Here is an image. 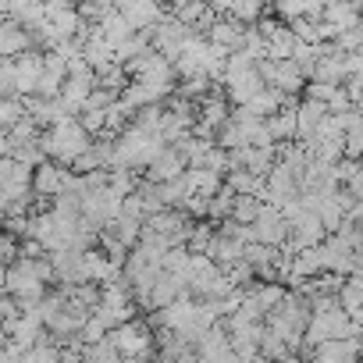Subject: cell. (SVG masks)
<instances>
[{
  "label": "cell",
  "mask_w": 363,
  "mask_h": 363,
  "mask_svg": "<svg viewBox=\"0 0 363 363\" xmlns=\"http://www.w3.org/2000/svg\"><path fill=\"white\" fill-rule=\"evenodd\" d=\"M267 43V61H289L292 57V47H296V36L285 22H278V29L264 40Z\"/></svg>",
  "instance_id": "obj_24"
},
{
  "label": "cell",
  "mask_w": 363,
  "mask_h": 363,
  "mask_svg": "<svg viewBox=\"0 0 363 363\" xmlns=\"http://www.w3.org/2000/svg\"><path fill=\"white\" fill-rule=\"evenodd\" d=\"M232 200H235V193L225 189V182H221V189L207 200V218H211V221H225L228 211H232Z\"/></svg>",
  "instance_id": "obj_28"
},
{
  "label": "cell",
  "mask_w": 363,
  "mask_h": 363,
  "mask_svg": "<svg viewBox=\"0 0 363 363\" xmlns=\"http://www.w3.org/2000/svg\"><path fill=\"white\" fill-rule=\"evenodd\" d=\"M242 33H246L242 22H235V18H228V15H218V18L211 22V29H207V43L218 47V50H225V54H232V50H239Z\"/></svg>",
  "instance_id": "obj_11"
},
{
  "label": "cell",
  "mask_w": 363,
  "mask_h": 363,
  "mask_svg": "<svg viewBox=\"0 0 363 363\" xmlns=\"http://www.w3.org/2000/svg\"><path fill=\"white\" fill-rule=\"evenodd\" d=\"M153 4H160V8H164V4H167V0H153Z\"/></svg>",
  "instance_id": "obj_40"
},
{
  "label": "cell",
  "mask_w": 363,
  "mask_h": 363,
  "mask_svg": "<svg viewBox=\"0 0 363 363\" xmlns=\"http://www.w3.org/2000/svg\"><path fill=\"white\" fill-rule=\"evenodd\" d=\"M0 221H4V214H0Z\"/></svg>",
  "instance_id": "obj_42"
},
{
  "label": "cell",
  "mask_w": 363,
  "mask_h": 363,
  "mask_svg": "<svg viewBox=\"0 0 363 363\" xmlns=\"http://www.w3.org/2000/svg\"><path fill=\"white\" fill-rule=\"evenodd\" d=\"M299 359L303 363H359V338H328V342H317Z\"/></svg>",
  "instance_id": "obj_5"
},
{
  "label": "cell",
  "mask_w": 363,
  "mask_h": 363,
  "mask_svg": "<svg viewBox=\"0 0 363 363\" xmlns=\"http://www.w3.org/2000/svg\"><path fill=\"white\" fill-rule=\"evenodd\" d=\"M310 82L342 86V82H345V72H342V54H338V50H331V54L317 57V61H313V68H310Z\"/></svg>",
  "instance_id": "obj_20"
},
{
  "label": "cell",
  "mask_w": 363,
  "mask_h": 363,
  "mask_svg": "<svg viewBox=\"0 0 363 363\" xmlns=\"http://www.w3.org/2000/svg\"><path fill=\"white\" fill-rule=\"evenodd\" d=\"M0 96H15V65H11V57H0Z\"/></svg>",
  "instance_id": "obj_33"
},
{
  "label": "cell",
  "mask_w": 363,
  "mask_h": 363,
  "mask_svg": "<svg viewBox=\"0 0 363 363\" xmlns=\"http://www.w3.org/2000/svg\"><path fill=\"white\" fill-rule=\"evenodd\" d=\"M182 182H186L189 196H203V200H211L221 189V174H214L207 167H186L182 171Z\"/></svg>",
  "instance_id": "obj_17"
},
{
  "label": "cell",
  "mask_w": 363,
  "mask_h": 363,
  "mask_svg": "<svg viewBox=\"0 0 363 363\" xmlns=\"http://www.w3.org/2000/svg\"><path fill=\"white\" fill-rule=\"evenodd\" d=\"M0 157H8V143H4V135H0Z\"/></svg>",
  "instance_id": "obj_38"
},
{
  "label": "cell",
  "mask_w": 363,
  "mask_h": 363,
  "mask_svg": "<svg viewBox=\"0 0 363 363\" xmlns=\"http://www.w3.org/2000/svg\"><path fill=\"white\" fill-rule=\"evenodd\" d=\"M264 125H267V132H271L274 146H278V143H292V139H296V96H292L278 114L264 118Z\"/></svg>",
  "instance_id": "obj_18"
},
{
  "label": "cell",
  "mask_w": 363,
  "mask_h": 363,
  "mask_svg": "<svg viewBox=\"0 0 363 363\" xmlns=\"http://www.w3.org/2000/svg\"><path fill=\"white\" fill-rule=\"evenodd\" d=\"M182 171H186V160L174 153V146H164V150L150 160L146 178H150V182H171V178H178Z\"/></svg>",
  "instance_id": "obj_15"
},
{
  "label": "cell",
  "mask_w": 363,
  "mask_h": 363,
  "mask_svg": "<svg viewBox=\"0 0 363 363\" xmlns=\"http://www.w3.org/2000/svg\"><path fill=\"white\" fill-rule=\"evenodd\" d=\"M196 33L193 29H186L182 22H174L171 15H164L153 29H150V47L160 54V57H167V61H174L178 54H182V47H186L189 40H193Z\"/></svg>",
  "instance_id": "obj_3"
},
{
  "label": "cell",
  "mask_w": 363,
  "mask_h": 363,
  "mask_svg": "<svg viewBox=\"0 0 363 363\" xmlns=\"http://www.w3.org/2000/svg\"><path fill=\"white\" fill-rule=\"evenodd\" d=\"M292 96H285V93H278V89H271V86H264L250 104H239V107H246V111H253L257 118H271V114H278L285 104H289Z\"/></svg>",
  "instance_id": "obj_21"
},
{
  "label": "cell",
  "mask_w": 363,
  "mask_h": 363,
  "mask_svg": "<svg viewBox=\"0 0 363 363\" xmlns=\"http://www.w3.org/2000/svg\"><path fill=\"white\" fill-rule=\"evenodd\" d=\"M11 65H15V96H33L36 82H40V72H43V54L26 50V54L11 57Z\"/></svg>",
  "instance_id": "obj_7"
},
{
  "label": "cell",
  "mask_w": 363,
  "mask_h": 363,
  "mask_svg": "<svg viewBox=\"0 0 363 363\" xmlns=\"http://www.w3.org/2000/svg\"><path fill=\"white\" fill-rule=\"evenodd\" d=\"M257 72H260L264 86H271V89H278V93H285V96H296V93H303V86H306V75H303L292 61H260Z\"/></svg>",
  "instance_id": "obj_4"
},
{
  "label": "cell",
  "mask_w": 363,
  "mask_h": 363,
  "mask_svg": "<svg viewBox=\"0 0 363 363\" xmlns=\"http://www.w3.org/2000/svg\"><path fill=\"white\" fill-rule=\"evenodd\" d=\"M111 232H114V239L125 246V250H132L135 242H139V232H143V221H135V218H114V225H107Z\"/></svg>",
  "instance_id": "obj_26"
},
{
  "label": "cell",
  "mask_w": 363,
  "mask_h": 363,
  "mask_svg": "<svg viewBox=\"0 0 363 363\" xmlns=\"http://www.w3.org/2000/svg\"><path fill=\"white\" fill-rule=\"evenodd\" d=\"M121 356L114 352V345L104 338L96 345H82V363H118Z\"/></svg>",
  "instance_id": "obj_30"
},
{
  "label": "cell",
  "mask_w": 363,
  "mask_h": 363,
  "mask_svg": "<svg viewBox=\"0 0 363 363\" xmlns=\"http://www.w3.org/2000/svg\"><path fill=\"white\" fill-rule=\"evenodd\" d=\"M68 4H79V0H68Z\"/></svg>",
  "instance_id": "obj_41"
},
{
  "label": "cell",
  "mask_w": 363,
  "mask_h": 363,
  "mask_svg": "<svg viewBox=\"0 0 363 363\" xmlns=\"http://www.w3.org/2000/svg\"><path fill=\"white\" fill-rule=\"evenodd\" d=\"M50 260H54V281H61V285H82L86 281L82 253L61 250V253H50Z\"/></svg>",
  "instance_id": "obj_14"
},
{
  "label": "cell",
  "mask_w": 363,
  "mask_h": 363,
  "mask_svg": "<svg viewBox=\"0 0 363 363\" xmlns=\"http://www.w3.org/2000/svg\"><path fill=\"white\" fill-rule=\"evenodd\" d=\"M18 257V239L11 232H0V264H11Z\"/></svg>",
  "instance_id": "obj_34"
},
{
  "label": "cell",
  "mask_w": 363,
  "mask_h": 363,
  "mask_svg": "<svg viewBox=\"0 0 363 363\" xmlns=\"http://www.w3.org/2000/svg\"><path fill=\"white\" fill-rule=\"evenodd\" d=\"M26 50H33V36L11 18H4L0 22V57H18Z\"/></svg>",
  "instance_id": "obj_16"
},
{
  "label": "cell",
  "mask_w": 363,
  "mask_h": 363,
  "mask_svg": "<svg viewBox=\"0 0 363 363\" xmlns=\"http://www.w3.org/2000/svg\"><path fill=\"white\" fill-rule=\"evenodd\" d=\"M4 274H8V264H0V289H4Z\"/></svg>",
  "instance_id": "obj_37"
},
{
  "label": "cell",
  "mask_w": 363,
  "mask_h": 363,
  "mask_svg": "<svg viewBox=\"0 0 363 363\" xmlns=\"http://www.w3.org/2000/svg\"><path fill=\"white\" fill-rule=\"evenodd\" d=\"M203 257H207L211 264H218V267H228V264L242 260V242H235V239H228V235H221V232L214 228V239H211V246H207Z\"/></svg>",
  "instance_id": "obj_19"
},
{
  "label": "cell",
  "mask_w": 363,
  "mask_h": 363,
  "mask_svg": "<svg viewBox=\"0 0 363 363\" xmlns=\"http://www.w3.org/2000/svg\"><path fill=\"white\" fill-rule=\"evenodd\" d=\"M320 22L328 26V36H338V33L359 26V15H356V4H352V0H331V4L320 11Z\"/></svg>",
  "instance_id": "obj_13"
},
{
  "label": "cell",
  "mask_w": 363,
  "mask_h": 363,
  "mask_svg": "<svg viewBox=\"0 0 363 363\" xmlns=\"http://www.w3.org/2000/svg\"><path fill=\"white\" fill-rule=\"evenodd\" d=\"M107 342L114 345V352L121 359H153L157 345H153V328L143 317H132L125 324H114L107 331Z\"/></svg>",
  "instance_id": "obj_2"
},
{
  "label": "cell",
  "mask_w": 363,
  "mask_h": 363,
  "mask_svg": "<svg viewBox=\"0 0 363 363\" xmlns=\"http://www.w3.org/2000/svg\"><path fill=\"white\" fill-rule=\"evenodd\" d=\"M200 167H207V171H214V174H221V178H225V171L232 167V164H228V150L211 146V150L203 153V164H200Z\"/></svg>",
  "instance_id": "obj_31"
},
{
  "label": "cell",
  "mask_w": 363,
  "mask_h": 363,
  "mask_svg": "<svg viewBox=\"0 0 363 363\" xmlns=\"http://www.w3.org/2000/svg\"><path fill=\"white\" fill-rule=\"evenodd\" d=\"M274 146L271 150H260V146H239V150H228V164L232 167H242V171H250V174H257V178H264L271 167H274Z\"/></svg>",
  "instance_id": "obj_9"
},
{
  "label": "cell",
  "mask_w": 363,
  "mask_h": 363,
  "mask_svg": "<svg viewBox=\"0 0 363 363\" xmlns=\"http://www.w3.org/2000/svg\"><path fill=\"white\" fill-rule=\"evenodd\" d=\"M11 317H18V299L0 289V320H11Z\"/></svg>",
  "instance_id": "obj_35"
},
{
  "label": "cell",
  "mask_w": 363,
  "mask_h": 363,
  "mask_svg": "<svg viewBox=\"0 0 363 363\" xmlns=\"http://www.w3.org/2000/svg\"><path fill=\"white\" fill-rule=\"evenodd\" d=\"M89 143H93V135H86V128H82L75 118L57 121V125H50L47 132H40V150H43V157L54 160V164H61V167H68L82 150H89Z\"/></svg>",
  "instance_id": "obj_1"
},
{
  "label": "cell",
  "mask_w": 363,
  "mask_h": 363,
  "mask_svg": "<svg viewBox=\"0 0 363 363\" xmlns=\"http://www.w3.org/2000/svg\"><path fill=\"white\" fill-rule=\"evenodd\" d=\"M29 271L43 281V285H50L54 281V260H50V253H40V257H29Z\"/></svg>",
  "instance_id": "obj_32"
},
{
  "label": "cell",
  "mask_w": 363,
  "mask_h": 363,
  "mask_svg": "<svg viewBox=\"0 0 363 363\" xmlns=\"http://www.w3.org/2000/svg\"><path fill=\"white\" fill-rule=\"evenodd\" d=\"M79 57H82V61H86L93 72H104L107 65H114V57H111V43H104V40L96 36V29H93V36L82 43Z\"/></svg>",
  "instance_id": "obj_22"
},
{
  "label": "cell",
  "mask_w": 363,
  "mask_h": 363,
  "mask_svg": "<svg viewBox=\"0 0 363 363\" xmlns=\"http://www.w3.org/2000/svg\"><path fill=\"white\" fill-rule=\"evenodd\" d=\"M211 239H214V225H196L193 221V228H189V235H186V253H207V246H211Z\"/></svg>",
  "instance_id": "obj_29"
},
{
  "label": "cell",
  "mask_w": 363,
  "mask_h": 363,
  "mask_svg": "<svg viewBox=\"0 0 363 363\" xmlns=\"http://www.w3.org/2000/svg\"><path fill=\"white\" fill-rule=\"evenodd\" d=\"M107 324L96 317V313H89V317H82V324H79V342L82 345H96V342H104L107 338Z\"/></svg>",
  "instance_id": "obj_27"
},
{
  "label": "cell",
  "mask_w": 363,
  "mask_h": 363,
  "mask_svg": "<svg viewBox=\"0 0 363 363\" xmlns=\"http://www.w3.org/2000/svg\"><path fill=\"white\" fill-rule=\"evenodd\" d=\"M65 182H68V167L54 164V160H43L33 167V196L40 200H54L61 189H65Z\"/></svg>",
  "instance_id": "obj_8"
},
{
  "label": "cell",
  "mask_w": 363,
  "mask_h": 363,
  "mask_svg": "<svg viewBox=\"0 0 363 363\" xmlns=\"http://www.w3.org/2000/svg\"><path fill=\"white\" fill-rule=\"evenodd\" d=\"M253 239L264 242V246H281L289 239V225H285V218H281L278 207H271V203L260 207V214L253 221Z\"/></svg>",
  "instance_id": "obj_6"
},
{
  "label": "cell",
  "mask_w": 363,
  "mask_h": 363,
  "mask_svg": "<svg viewBox=\"0 0 363 363\" xmlns=\"http://www.w3.org/2000/svg\"><path fill=\"white\" fill-rule=\"evenodd\" d=\"M260 200L257 196H235L232 200V211H228V218L235 221V225H253L257 221V214H260Z\"/></svg>",
  "instance_id": "obj_25"
},
{
  "label": "cell",
  "mask_w": 363,
  "mask_h": 363,
  "mask_svg": "<svg viewBox=\"0 0 363 363\" xmlns=\"http://www.w3.org/2000/svg\"><path fill=\"white\" fill-rule=\"evenodd\" d=\"M221 182H225V189H232L235 196H257L264 178H257V174H250V171H242V167H228Z\"/></svg>",
  "instance_id": "obj_23"
},
{
  "label": "cell",
  "mask_w": 363,
  "mask_h": 363,
  "mask_svg": "<svg viewBox=\"0 0 363 363\" xmlns=\"http://www.w3.org/2000/svg\"><path fill=\"white\" fill-rule=\"evenodd\" d=\"M221 86H225V93L235 100V107L239 104H250L260 89H264V79H260V72L257 68H246V72H228L225 79H221Z\"/></svg>",
  "instance_id": "obj_10"
},
{
  "label": "cell",
  "mask_w": 363,
  "mask_h": 363,
  "mask_svg": "<svg viewBox=\"0 0 363 363\" xmlns=\"http://www.w3.org/2000/svg\"><path fill=\"white\" fill-rule=\"evenodd\" d=\"M324 118H328V107L324 104H317V100H296V139L292 143H306L320 128Z\"/></svg>",
  "instance_id": "obj_12"
},
{
  "label": "cell",
  "mask_w": 363,
  "mask_h": 363,
  "mask_svg": "<svg viewBox=\"0 0 363 363\" xmlns=\"http://www.w3.org/2000/svg\"><path fill=\"white\" fill-rule=\"evenodd\" d=\"M125 363H157V359H125Z\"/></svg>",
  "instance_id": "obj_39"
},
{
  "label": "cell",
  "mask_w": 363,
  "mask_h": 363,
  "mask_svg": "<svg viewBox=\"0 0 363 363\" xmlns=\"http://www.w3.org/2000/svg\"><path fill=\"white\" fill-rule=\"evenodd\" d=\"M171 363H200V356H196L193 349H186V352H182V356H174Z\"/></svg>",
  "instance_id": "obj_36"
}]
</instances>
